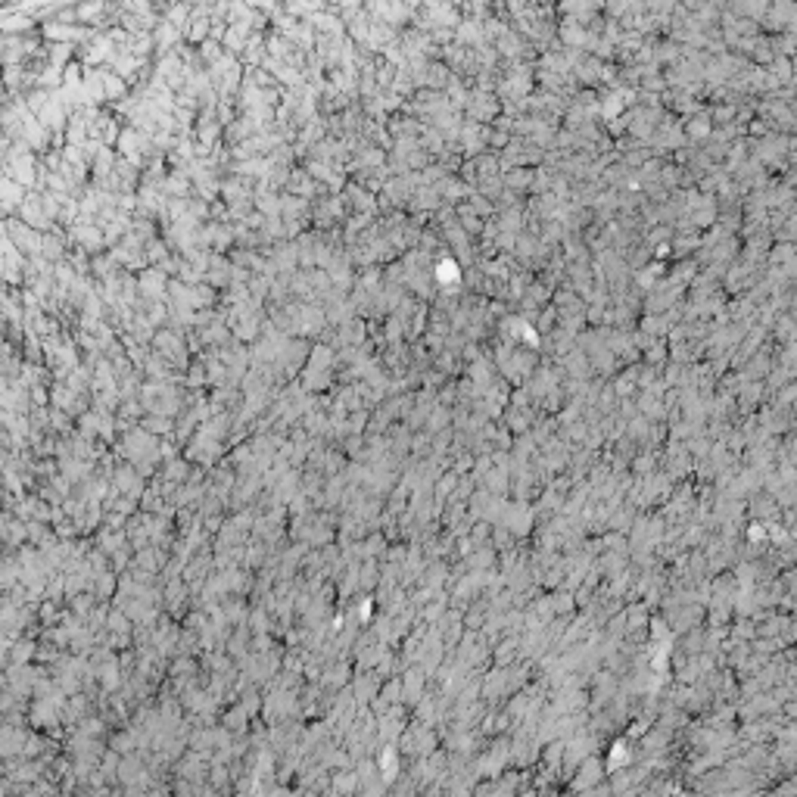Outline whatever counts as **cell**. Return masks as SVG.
<instances>
[{
    "instance_id": "5",
    "label": "cell",
    "mask_w": 797,
    "mask_h": 797,
    "mask_svg": "<svg viewBox=\"0 0 797 797\" xmlns=\"http://www.w3.org/2000/svg\"><path fill=\"white\" fill-rule=\"evenodd\" d=\"M66 119V109H63V100H47L44 106L38 109V122L41 128H47V131H53V128H59Z\"/></svg>"
},
{
    "instance_id": "7",
    "label": "cell",
    "mask_w": 797,
    "mask_h": 797,
    "mask_svg": "<svg viewBox=\"0 0 797 797\" xmlns=\"http://www.w3.org/2000/svg\"><path fill=\"white\" fill-rule=\"evenodd\" d=\"M75 237L82 240V243H97V240H100V237H97L94 231H91V227H78V231H75Z\"/></svg>"
},
{
    "instance_id": "1",
    "label": "cell",
    "mask_w": 797,
    "mask_h": 797,
    "mask_svg": "<svg viewBox=\"0 0 797 797\" xmlns=\"http://www.w3.org/2000/svg\"><path fill=\"white\" fill-rule=\"evenodd\" d=\"M3 169H7L10 181H16L19 187H32V184H35V159H32V153H28V147L22 144V140H16L13 150L7 153Z\"/></svg>"
},
{
    "instance_id": "2",
    "label": "cell",
    "mask_w": 797,
    "mask_h": 797,
    "mask_svg": "<svg viewBox=\"0 0 797 797\" xmlns=\"http://www.w3.org/2000/svg\"><path fill=\"white\" fill-rule=\"evenodd\" d=\"M3 225H7V234H10V240H13L16 250H26V252H38L41 250V237L32 231V227H26V221L10 218V221H3Z\"/></svg>"
},
{
    "instance_id": "4",
    "label": "cell",
    "mask_w": 797,
    "mask_h": 797,
    "mask_svg": "<svg viewBox=\"0 0 797 797\" xmlns=\"http://www.w3.org/2000/svg\"><path fill=\"white\" fill-rule=\"evenodd\" d=\"M26 203V187H19L16 181H10L7 175H0V212L19 209Z\"/></svg>"
},
{
    "instance_id": "6",
    "label": "cell",
    "mask_w": 797,
    "mask_h": 797,
    "mask_svg": "<svg viewBox=\"0 0 797 797\" xmlns=\"http://www.w3.org/2000/svg\"><path fill=\"white\" fill-rule=\"evenodd\" d=\"M44 35L47 38H75V28H66V26H47L44 28Z\"/></svg>"
},
{
    "instance_id": "3",
    "label": "cell",
    "mask_w": 797,
    "mask_h": 797,
    "mask_svg": "<svg viewBox=\"0 0 797 797\" xmlns=\"http://www.w3.org/2000/svg\"><path fill=\"white\" fill-rule=\"evenodd\" d=\"M19 215L26 225L38 227V231H44V227H50V215H47L44 203H41V196H26V203L19 206Z\"/></svg>"
}]
</instances>
